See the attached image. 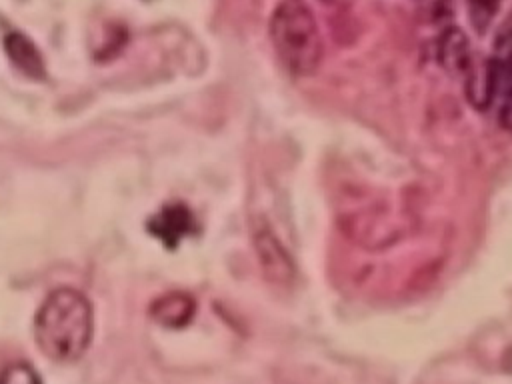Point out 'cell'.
Segmentation results:
<instances>
[{
	"label": "cell",
	"instance_id": "1",
	"mask_svg": "<svg viewBox=\"0 0 512 384\" xmlns=\"http://www.w3.org/2000/svg\"><path fill=\"white\" fill-rule=\"evenodd\" d=\"M92 328V306L82 292L72 288L50 292L34 320L40 350L58 362L78 360L90 346Z\"/></svg>",
	"mask_w": 512,
	"mask_h": 384
},
{
	"label": "cell",
	"instance_id": "2",
	"mask_svg": "<svg viewBox=\"0 0 512 384\" xmlns=\"http://www.w3.org/2000/svg\"><path fill=\"white\" fill-rule=\"evenodd\" d=\"M270 40L278 60L294 76H310L320 66V30L302 0H280L270 18Z\"/></svg>",
	"mask_w": 512,
	"mask_h": 384
},
{
	"label": "cell",
	"instance_id": "3",
	"mask_svg": "<svg viewBox=\"0 0 512 384\" xmlns=\"http://www.w3.org/2000/svg\"><path fill=\"white\" fill-rule=\"evenodd\" d=\"M252 238L264 276L276 284H290L296 268L272 228L264 220H256L252 224Z\"/></svg>",
	"mask_w": 512,
	"mask_h": 384
},
{
	"label": "cell",
	"instance_id": "4",
	"mask_svg": "<svg viewBox=\"0 0 512 384\" xmlns=\"http://www.w3.org/2000/svg\"><path fill=\"white\" fill-rule=\"evenodd\" d=\"M148 232L156 236L166 248H176L182 238L198 232V224L186 204L172 202L162 206L150 218Z\"/></svg>",
	"mask_w": 512,
	"mask_h": 384
},
{
	"label": "cell",
	"instance_id": "5",
	"mask_svg": "<svg viewBox=\"0 0 512 384\" xmlns=\"http://www.w3.org/2000/svg\"><path fill=\"white\" fill-rule=\"evenodd\" d=\"M196 304L192 296L184 292H170L160 298H156L150 306V316L166 328H182L186 326L194 316Z\"/></svg>",
	"mask_w": 512,
	"mask_h": 384
},
{
	"label": "cell",
	"instance_id": "6",
	"mask_svg": "<svg viewBox=\"0 0 512 384\" xmlns=\"http://www.w3.org/2000/svg\"><path fill=\"white\" fill-rule=\"evenodd\" d=\"M6 54L12 60V64L24 72L30 78H42L44 76V62L38 52V48L20 32H10L4 38Z\"/></svg>",
	"mask_w": 512,
	"mask_h": 384
},
{
	"label": "cell",
	"instance_id": "7",
	"mask_svg": "<svg viewBox=\"0 0 512 384\" xmlns=\"http://www.w3.org/2000/svg\"><path fill=\"white\" fill-rule=\"evenodd\" d=\"M490 68H492L496 90H498L500 80L512 82V14L500 24V28L496 32Z\"/></svg>",
	"mask_w": 512,
	"mask_h": 384
},
{
	"label": "cell",
	"instance_id": "8",
	"mask_svg": "<svg viewBox=\"0 0 512 384\" xmlns=\"http://www.w3.org/2000/svg\"><path fill=\"white\" fill-rule=\"evenodd\" d=\"M438 54L440 62L448 70H470V50H468V40L458 28H448L444 30L440 42H438Z\"/></svg>",
	"mask_w": 512,
	"mask_h": 384
},
{
	"label": "cell",
	"instance_id": "9",
	"mask_svg": "<svg viewBox=\"0 0 512 384\" xmlns=\"http://www.w3.org/2000/svg\"><path fill=\"white\" fill-rule=\"evenodd\" d=\"M500 2L502 0H468V16L476 32L482 34L492 24Z\"/></svg>",
	"mask_w": 512,
	"mask_h": 384
},
{
	"label": "cell",
	"instance_id": "10",
	"mask_svg": "<svg viewBox=\"0 0 512 384\" xmlns=\"http://www.w3.org/2000/svg\"><path fill=\"white\" fill-rule=\"evenodd\" d=\"M0 384H42V382L32 366L12 364L0 372Z\"/></svg>",
	"mask_w": 512,
	"mask_h": 384
},
{
	"label": "cell",
	"instance_id": "11",
	"mask_svg": "<svg viewBox=\"0 0 512 384\" xmlns=\"http://www.w3.org/2000/svg\"><path fill=\"white\" fill-rule=\"evenodd\" d=\"M498 120H500L504 130L512 132V88L506 92V96L502 100V106H500V112H498Z\"/></svg>",
	"mask_w": 512,
	"mask_h": 384
},
{
	"label": "cell",
	"instance_id": "12",
	"mask_svg": "<svg viewBox=\"0 0 512 384\" xmlns=\"http://www.w3.org/2000/svg\"><path fill=\"white\" fill-rule=\"evenodd\" d=\"M322 2H328V4H334V2H338V0H322Z\"/></svg>",
	"mask_w": 512,
	"mask_h": 384
}]
</instances>
